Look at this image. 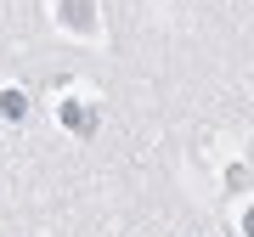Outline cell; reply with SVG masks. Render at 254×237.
Here are the masks:
<instances>
[{
    "label": "cell",
    "mask_w": 254,
    "mask_h": 237,
    "mask_svg": "<svg viewBox=\"0 0 254 237\" xmlns=\"http://www.w3.org/2000/svg\"><path fill=\"white\" fill-rule=\"evenodd\" d=\"M57 28L68 34H96V0H57Z\"/></svg>",
    "instance_id": "1"
},
{
    "label": "cell",
    "mask_w": 254,
    "mask_h": 237,
    "mask_svg": "<svg viewBox=\"0 0 254 237\" xmlns=\"http://www.w3.org/2000/svg\"><path fill=\"white\" fill-rule=\"evenodd\" d=\"M57 118H63V130H73V136H96V108L85 96H63Z\"/></svg>",
    "instance_id": "2"
},
{
    "label": "cell",
    "mask_w": 254,
    "mask_h": 237,
    "mask_svg": "<svg viewBox=\"0 0 254 237\" xmlns=\"http://www.w3.org/2000/svg\"><path fill=\"white\" fill-rule=\"evenodd\" d=\"M0 113H6V118H23V113H28L23 91H0Z\"/></svg>",
    "instance_id": "3"
},
{
    "label": "cell",
    "mask_w": 254,
    "mask_h": 237,
    "mask_svg": "<svg viewBox=\"0 0 254 237\" xmlns=\"http://www.w3.org/2000/svg\"><path fill=\"white\" fill-rule=\"evenodd\" d=\"M243 237H254V203L243 209Z\"/></svg>",
    "instance_id": "4"
}]
</instances>
